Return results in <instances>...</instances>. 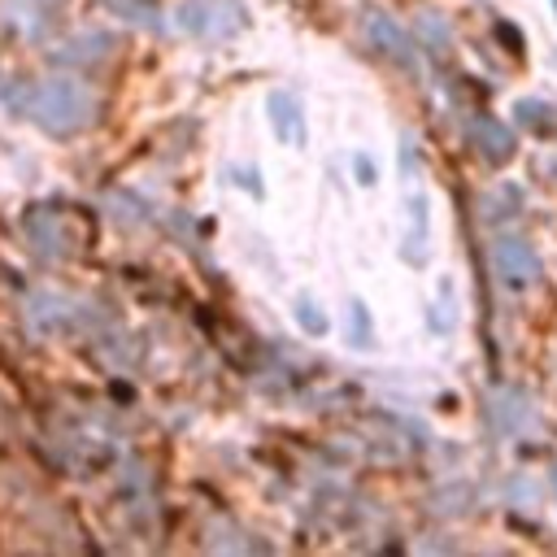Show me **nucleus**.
I'll list each match as a JSON object with an SVG mask.
<instances>
[{
  "instance_id": "1",
  "label": "nucleus",
  "mask_w": 557,
  "mask_h": 557,
  "mask_svg": "<svg viewBox=\"0 0 557 557\" xmlns=\"http://www.w3.org/2000/svg\"><path fill=\"white\" fill-rule=\"evenodd\" d=\"M4 100L13 113H22L26 122H35L39 131H52V135H74V131L91 126L100 113V96L83 78H70V74L9 83Z\"/></svg>"
},
{
  "instance_id": "2",
  "label": "nucleus",
  "mask_w": 557,
  "mask_h": 557,
  "mask_svg": "<svg viewBox=\"0 0 557 557\" xmlns=\"http://www.w3.org/2000/svg\"><path fill=\"white\" fill-rule=\"evenodd\" d=\"M174 26L191 39H235L248 26V13L239 0H178L174 9Z\"/></svg>"
},
{
  "instance_id": "3",
  "label": "nucleus",
  "mask_w": 557,
  "mask_h": 557,
  "mask_svg": "<svg viewBox=\"0 0 557 557\" xmlns=\"http://www.w3.org/2000/svg\"><path fill=\"white\" fill-rule=\"evenodd\" d=\"M361 30H366L370 48L383 52L392 65H400V70H413V65H418V57H413V35H409L392 13L366 9V13H361Z\"/></svg>"
},
{
  "instance_id": "4",
  "label": "nucleus",
  "mask_w": 557,
  "mask_h": 557,
  "mask_svg": "<svg viewBox=\"0 0 557 557\" xmlns=\"http://www.w3.org/2000/svg\"><path fill=\"white\" fill-rule=\"evenodd\" d=\"M492 270L505 287H527L540 278V252L522 235H500L492 244Z\"/></svg>"
},
{
  "instance_id": "5",
  "label": "nucleus",
  "mask_w": 557,
  "mask_h": 557,
  "mask_svg": "<svg viewBox=\"0 0 557 557\" xmlns=\"http://www.w3.org/2000/svg\"><path fill=\"white\" fill-rule=\"evenodd\" d=\"M26 239H30V248L35 252H44V257H65L70 248H74V235H70V222H65V213L61 209H52V205H35L30 213H26Z\"/></svg>"
},
{
  "instance_id": "6",
  "label": "nucleus",
  "mask_w": 557,
  "mask_h": 557,
  "mask_svg": "<svg viewBox=\"0 0 557 557\" xmlns=\"http://www.w3.org/2000/svg\"><path fill=\"white\" fill-rule=\"evenodd\" d=\"M26 326L35 335H65L78 326V305L57 292H30L26 296Z\"/></svg>"
},
{
  "instance_id": "7",
  "label": "nucleus",
  "mask_w": 557,
  "mask_h": 557,
  "mask_svg": "<svg viewBox=\"0 0 557 557\" xmlns=\"http://www.w3.org/2000/svg\"><path fill=\"white\" fill-rule=\"evenodd\" d=\"M466 135H470V144H474L492 165H505V161L518 152V139H513V131H509L500 117L474 113V117L466 122Z\"/></svg>"
},
{
  "instance_id": "8",
  "label": "nucleus",
  "mask_w": 557,
  "mask_h": 557,
  "mask_svg": "<svg viewBox=\"0 0 557 557\" xmlns=\"http://www.w3.org/2000/svg\"><path fill=\"white\" fill-rule=\"evenodd\" d=\"M61 13V0H4L0 4V17L9 26H17L26 39H44V30L57 22Z\"/></svg>"
},
{
  "instance_id": "9",
  "label": "nucleus",
  "mask_w": 557,
  "mask_h": 557,
  "mask_svg": "<svg viewBox=\"0 0 557 557\" xmlns=\"http://www.w3.org/2000/svg\"><path fill=\"white\" fill-rule=\"evenodd\" d=\"M265 117H270V126H274V135L283 144H305V109H300V100L292 91H270Z\"/></svg>"
},
{
  "instance_id": "10",
  "label": "nucleus",
  "mask_w": 557,
  "mask_h": 557,
  "mask_svg": "<svg viewBox=\"0 0 557 557\" xmlns=\"http://www.w3.org/2000/svg\"><path fill=\"white\" fill-rule=\"evenodd\" d=\"M527 418H531V400L522 392H496L492 396V422H496V431L518 435L527 426Z\"/></svg>"
},
{
  "instance_id": "11",
  "label": "nucleus",
  "mask_w": 557,
  "mask_h": 557,
  "mask_svg": "<svg viewBox=\"0 0 557 557\" xmlns=\"http://www.w3.org/2000/svg\"><path fill=\"white\" fill-rule=\"evenodd\" d=\"M413 35L431 48V52H448L453 48V35H448V22H444V13H435V9H422L418 17H413Z\"/></svg>"
},
{
  "instance_id": "12",
  "label": "nucleus",
  "mask_w": 557,
  "mask_h": 557,
  "mask_svg": "<svg viewBox=\"0 0 557 557\" xmlns=\"http://www.w3.org/2000/svg\"><path fill=\"white\" fill-rule=\"evenodd\" d=\"M405 209H409V239H405V257H409V261H422V257H426V248H422V244H426V200H422V196H409V205H405Z\"/></svg>"
},
{
  "instance_id": "13",
  "label": "nucleus",
  "mask_w": 557,
  "mask_h": 557,
  "mask_svg": "<svg viewBox=\"0 0 557 557\" xmlns=\"http://www.w3.org/2000/svg\"><path fill=\"white\" fill-rule=\"evenodd\" d=\"M113 44L104 39V35H78L74 44H65V48H57V61H70V65H78V61H87V57H104Z\"/></svg>"
},
{
  "instance_id": "14",
  "label": "nucleus",
  "mask_w": 557,
  "mask_h": 557,
  "mask_svg": "<svg viewBox=\"0 0 557 557\" xmlns=\"http://www.w3.org/2000/svg\"><path fill=\"white\" fill-rule=\"evenodd\" d=\"M518 122L535 126V131H557V109L548 100H518Z\"/></svg>"
},
{
  "instance_id": "15",
  "label": "nucleus",
  "mask_w": 557,
  "mask_h": 557,
  "mask_svg": "<svg viewBox=\"0 0 557 557\" xmlns=\"http://www.w3.org/2000/svg\"><path fill=\"white\" fill-rule=\"evenodd\" d=\"M296 322H300V331H309V335H326V313H322V305L313 300V296H300L296 300Z\"/></svg>"
},
{
  "instance_id": "16",
  "label": "nucleus",
  "mask_w": 557,
  "mask_h": 557,
  "mask_svg": "<svg viewBox=\"0 0 557 557\" xmlns=\"http://www.w3.org/2000/svg\"><path fill=\"white\" fill-rule=\"evenodd\" d=\"M370 335H374V331H370V313H366L361 300H352V305H348V344H352V348H370Z\"/></svg>"
},
{
  "instance_id": "17",
  "label": "nucleus",
  "mask_w": 557,
  "mask_h": 557,
  "mask_svg": "<svg viewBox=\"0 0 557 557\" xmlns=\"http://www.w3.org/2000/svg\"><path fill=\"white\" fill-rule=\"evenodd\" d=\"M453 287L448 283H440V309H431V326L435 331H453Z\"/></svg>"
},
{
  "instance_id": "18",
  "label": "nucleus",
  "mask_w": 557,
  "mask_h": 557,
  "mask_svg": "<svg viewBox=\"0 0 557 557\" xmlns=\"http://www.w3.org/2000/svg\"><path fill=\"white\" fill-rule=\"evenodd\" d=\"M352 165H357V183H366V187H370V183L379 178V174H374V161H370V157H361V152H357V157H352Z\"/></svg>"
},
{
  "instance_id": "19",
  "label": "nucleus",
  "mask_w": 557,
  "mask_h": 557,
  "mask_svg": "<svg viewBox=\"0 0 557 557\" xmlns=\"http://www.w3.org/2000/svg\"><path fill=\"white\" fill-rule=\"evenodd\" d=\"M496 35H500V39H509V48H513V52H522V39H518V26H509V22H496Z\"/></svg>"
},
{
  "instance_id": "20",
  "label": "nucleus",
  "mask_w": 557,
  "mask_h": 557,
  "mask_svg": "<svg viewBox=\"0 0 557 557\" xmlns=\"http://www.w3.org/2000/svg\"><path fill=\"white\" fill-rule=\"evenodd\" d=\"M548 479H553V492H557V461H553V474Z\"/></svg>"
},
{
  "instance_id": "21",
  "label": "nucleus",
  "mask_w": 557,
  "mask_h": 557,
  "mask_svg": "<svg viewBox=\"0 0 557 557\" xmlns=\"http://www.w3.org/2000/svg\"><path fill=\"white\" fill-rule=\"evenodd\" d=\"M553 4H557V0H553Z\"/></svg>"
}]
</instances>
